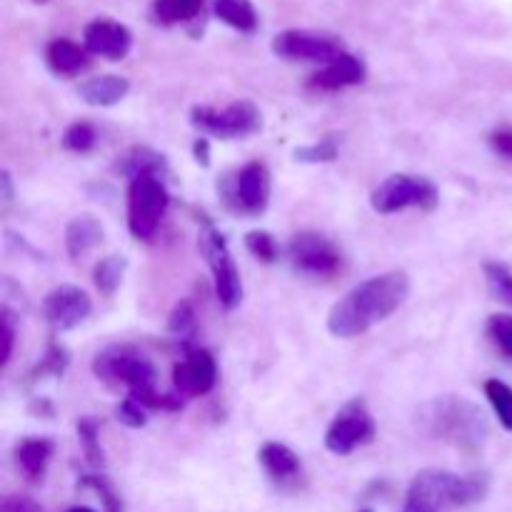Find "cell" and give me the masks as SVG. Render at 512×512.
<instances>
[{
  "instance_id": "cell-8",
  "label": "cell",
  "mask_w": 512,
  "mask_h": 512,
  "mask_svg": "<svg viewBox=\"0 0 512 512\" xmlns=\"http://www.w3.org/2000/svg\"><path fill=\"white\" fill-rule=\"evenodd\" d=\"M200 250H203L210 273H213L215 295H218L220 305L225 310H235L243 300V280H240V270L230 255L228 240L218 228L205 225L203 233H200Z\"/></svg>"
},
{
  "instance_id": "cell-26",
  "label": "cell",
  "mask_w": 512,
  "mask_h": 512,
  "mask_svg": "<svg viewBox=\"0 0 512 512\" xmlns=\"http://www.w3.org/2000/svg\"><path fill=\"white\" fill-rule=\"evenodd\" d=\"M485 398L493 405L495 415H498L500 425L508 433H512V388L503 380H488L485 383Z\"/></svg>"
},
{
  "instance_id": "cell-19",
  "label": "cell",
  "mask_w": 512,
  "mask_h": 512,
  "mask_svg": "<svg viewBox=\"0 0 512 512\" xmlns=\"http://www.w3.org/2000/svg\"><path fill=\"white\" fill-rule=\"evenodd\" d=\"M100 243H103V225L93 215H75L65 225V250H68V255L73 260L88 255Z\"/></svg>"
},
{
  "instance_id": "cell-4",
  "label": "cell",
  "mask_w": 512,
  "mask_h": 512,
  "mask_svg": "<svg viewBox=\"0 0 512 512\" xmlns=\"http://www.w3.org/2000/svg\"><path fill=\"white\" fill-rule=\"evenodd\" d=\"M95 378L105 385H125L130 390V398L138 400L143 408L153 410H178L183 408V400L170 398V395L155 393V365L145 358L133 345H108L93 358Z\"/></svg>"
},
{
  "instance_id": "cell-32",
  "label": "cell",
  "mask_w": 512,
  "mask_h": 512,
  "mask_svg": "<svg viewBox=\"0 0 512 512\" xmlns=\"http://www.w3.org/2000/svg\"><path fill=\"white\" fill-rule=\"evenodd\" d=\"M485 280L490 293L512 305V270L505 263H485Z\"/></svg>"
},
{
  "instance_id": "cell-13",
  "label": "cell",
  "mask_w": 512,
  "mask_h": 512,
  "mask_svg": "<svg viewBox=\"0 0 512 512\" xmlns=\"http://www.w3.org/2000/svg\"><path fill=\"white\" fill-rule=\"evenodd\" d=\"M93 313L88 293L75 285H58L43 298V315L53 330H73Z\"/></svg>"
},
{
  "instance_id": "cell-15",
  "label": "cell",
  "mask_w": 512,
  "mask_h": 512,
  "mask_svg": "<svg viewBox=\"0 0 512 512\" xmlns=\"http://www.w3.org/2000/svg\"><path fill=\"white\" fill-rule=\"evenodd\" d=\"M85 50L105 60H123L133 48V35L115 20H93L83 33Z\"/></svg>"
},
{
  "instance_id": "cell-40",
  "label": "cell",
  "mask_w": 512,
  "mask_h": 512,
  "mask_svg": "<svg viewBox=\"0 0 512 512\" xmlns=\"http://www.w3.org/2000/svg\"><path fill=\"white\" fill-rule=\"evenodd\" d=\"M193 155H195V160L203 165V168H208V165H210V143H208V138H195Z\"/></svg>"
},
{
  "instance_id": "cell-21",
  "label": "cell",
  "mask_w": 512,
  "mask_h": 512,
  "mask_svg": "<svg viewBox=\"0 0 512 512\" xmlns=\"http://www.w3.org/2000/svg\"><path fill=\"white\" fill-rule=\"evenodd\" d=\"M45 60H48L50 70L58 75H78L80 70L88 68V50L80 48L73 40H53L48 45V53H45Z\"/></svg>"
},
{
  "instance_id": "cell-1",
  "label": "cell",
  "mask_w": 512,
  "mask_h": 512,
  "mask_svg": "<svg viewBox=\"0 0 512 512\" xmlns=\"http://www.w3.org/2000/svg\"><path fill=\"white\" fill-rule=\"evenodd\" d=\"M410 295V278L405 270L375 275L345 293L328 313V330L335 338H355L373 325L388 320Z\"/></svg>"
},
{
  "instance_id": "cell-24",
  "label": "cell",
  "mask_w": 512,
  "mask_h": 512,
  "mask_svg": "<svg viewBox=\"0 0 512 512\" xmlns=\"http://www.w3.org/2000/svg\"><path fill=\"white\" fill-rule=\"evenodd\" d=\"M125 268H128V260H125L123 255H108V258H103L93 270L95 288H98L105 298L115 295V290L123 283Z\"/></svg>"
},
{
  "instance_id": "cell-44",
  "label": "cell",
  "mask_w": 512,
  "mask_h": 512,
  "mask_svg": "<svg viewBox=\"0 0 512 512\" xmlns=\"http://www.w3.org/2000/svg\"><path fill=\"white\" fill-rule=\"evenodd\" d=\"M360 512H373V510H360Z\"/></svg>"
},
{
  "instance_id": "cell-22",
  "label": "cell",
  "mask_w": 512,
  "mask_h": 512,
  "mask_svg": "<svg viewBox=\"0 0 512 512\" xmlns=\"http://www.w3.org/2000/svg\"><path fill=\"white\" fill-rule=\"evenodd\" d=\"M120 173L128 175L130 180L138 178V175H160L163 178L165 173H168V163H165V158L160 153H155V150L150 148H140V145H135V148H130L128 153L120 158L118 163Z\"/></svg>"
},
{
  "instance_id": "cell-5",
  "label": "cell",
  "mask_w": 512,
  "mask_h": 512,
  "mask_svg": "<svg viewBox=\"0 0 512 512\" xmlns=\"http://www.w3.org/2000/svg\"><path fill=\"white\" fill-rule=\"evenodd\" d=\"M438 203L440 190L435 188L433 180L410 173L388 175L370 193V208L380 215H395L408 208H420L425 213H430V210L438 208Z\"/></svg>"
},
{
  "instance_id": "cell-3",
  "label": "cell",
  "mask_w": 512,
  "mask_h": 512,
  "mask_svg": "<svg viewBox=\"0 0 512 512\" xmlns=\"http://www.w3.org/2000/svg\"><path fill=\"white\" fill-rule=\"evenodd\" d=\"M490 478L485 473L458 475L450 470H420L410 483L400 512H455L485 500Z\"/></svg>"
},
{
  "instance_id": "cell-43",
  "label": "cell",
  "mask_w": 512,
  "mask_h": 512,
  "mask_svg": "<svg viewBox=\"0 0 512 512\" xmlns=\"http://www.w3.org/2000/svg\"><path fill=\"white\" fill-rule=\"evenodd\" d=\"M35 3H48V0H35Z\"/></svg>"
},
{
  "instance_id": "cell-18",
  "label": "cell",
  "mask_w": 512,
  "mask_h": 512,
  "mask_svg": "<svg viewBox=\"0 0 512 512\" xmlns=\"http://www.w3.org/2000/svg\"><path fill=\"white\" fill-rule=\"evenodd\" d=\"M53 453H55L53 440L25 438L15 445V465H18V470L30 480V483H38V480H43Z\"/></svg>"
},
{
  "instance_id": "cell-36",
  "label": "cell",
  "mask_w": 512,
  "mask_h": 512,
  "mask_svg": "<svg viewBox=\"0 0 512 512\" xmlns=\"http://www.w3.org/2000/svg\"><path fill=\"white\" fill-rule=\"evenodd\" d=\"M115 418H118V423L128 425V428H143V425L148 423L145 408L138 403V400L130 398V395L123 400V403L115 405Z\"/></svg>"
},
{
  "instance_id": "cell-33",
  "label": "cell",
  "mask_w": 512,
  "mask_h": 512,
  "mask_svg": "<svg viewBox=\"0 0 512 512\" xmlns=\"http://www.w3.org/2000/svg\"><path fill=\"white\" fill-rule=\"evenodd\" d=\"M245 248H248V253L253 255V258H258L260 263H275L280 255L278 243H275V238L268 230H250V233L245 235Z\"/></svg>"
},
{
  "instance_id": "cell-17",
  "label": "cell",
  "mask_w": 512,
  "mask_h": 512,
  "mask_svg": "<svg viewBox=\"0 0 512 512\" xmlns=\"http://www.w3.org/2000/svg\"><path fill=\"white\" fill-rule=\"evenodd\" d=\"M260 465L265 473L275 480L278 485H290L300 478V458L295 455L293 448L278 440H268L258 453Z\"/></svg>"
},
{
  "instance_id": "cell-39",
  "label": "cell",
  "mask_w": 512,
  "mask_h": 512,
  "mask_svg": "<svg viewBox=\"0 0 512 512\" xmlns=\"http://www.w3.org/2000/svg\"><path fill=\"white\" fill-rule=\"evenodd\" d=\"M490 145L498 155L512 160V128H500L490 135Z\"/></svg>"
},
{
  "instance_id": "cell-38",
  "label": "cell",
  "mask_w": 512,
  "mask_h": 512,
  "mask_svg": "<svg viewBox=\"0 0 512 512\" xmlns=\"http://www.w3.org/2000/svg\"><path fill=\"white\" fill-rule=\"evenodd\" d=\"M0 338H3V353H0V360H3V365H8L10 355H13V343H15L13 318H10L8 310H3V328H0Z\"/></svg>"
},
{
  "instance_id": "cell-42",
  "label": "cell",
  "mask_w": 512,
  "mask_h": 512,
  "mask_svg": "<svg viewBox=\"0 0 512 512\" xmlns=\"http://www.w3.org/2000/svg\"><path fill=\"white\" fill-rule=\"evenodd\" d=\"M68 512H95L93 508H85V505H78V508H70Z\"/></svg>"
},
{
  "instance_id": "cell-9",
  "label": "cell",
  "mask_w": 512,
  "mask_h": 512,
  "mask_svg": "<svg viewBox=\"0 0 512 512\" xmlns=\"http://www.w3.org/2000/svg\"><path fill=\"white\" fill-rule=\"evenodd\" d=\"M270 190H273V180L263 160H250L223 180L225 203L243 215L265 213L270 203Z\"/></svg>"
},
{
  "instance_id": "cell-25",
  "label": "cell",
  "mask_w": 512,
  "mask_h": 512,
  "mask_svg": "<svg viewBox=\"0 0 512 512\" xmlns=\"http://www.w3.org/2000/svg\"><path fill=\"white\" fill-rule=\"evenodd\" d=\"M203 8V0H155V18L160 23H183L195 18Z\"/></svg>"
},
{
  "instance_id": "cell-12",
  "label": "cell",
  "mask_w": 512,
  "mask_h": 512,
  "mask_svg": "<svg viewBox=\"0 0 512 512\" xmlns=\"http://www.w3.org/2000/svg\"><path fill=\"white\" fill-rule=\"evenodd\" d=\"M275 55L285 60H310V63H325L345 53L343 45L333 35L315 33V30H283L273 40Z\"/></svg>"
},
{
  "instance_id": "cell-14",
  "label": "cell",
  "mask_w": 512,
  "mask_h": 512,
  "mask_svg": "<svg viewBox=\"0 0 512 512\" xmlns=\"http://www.w3.org/2000/svg\"><path fill=\"white\" fill-rule=\"evenodd\" d=\"M218 383V365L208 350H193L173 368V385L183 398L208 395Z\"/></svg>"
},
{
  "instance_id": "cell-37",
  "label": "cell",
  "mask_w": 512,
  "mask_h": 512,
  "mask_svg": "<svg viewBox=\"0 0 512 512\" xmlns=\"http://www.w3.org/2000/svg\"><path fill=\"white\" fill-rule=\"evenodd\" d=\"M0 512H43V508L28 495H8L0 503Z\"/></svg>"
},
{
  "instance_id": "cell-6",
  "label": "cell",
  "mask_w": 512,
  "mask_h": 512,
  "mask_svg": "<svg viewBox=\"0 0 512 512\" xmlns=\"http://www.w3.org/2000/svg\"><path fill=\"white\" fill-rule=\"evenodd\" d=\"M170 195L160 175H138L128 188V228L138 240H150L168 213Z\"/></svg>"
},
{
  "instance_id": "cell-41",
  "label": "cell",
  "mask_w": 512,
  "mask_h": 512,
  "mask_svg": "<svg viewBox=\"0 0 512 512\" xmlns=\"http://www.w3.org/2000/svg\"><path fill=\"white\" fill-rule=\"evenodd\" d=\"M0 185H3V203L10 205V200H13V183H10L8 170H3V175H0Z\"/></svg>"
},
{
  "instance_id": "cell-28",
  "label": "cell",
  "mask_w": 512,
  "mask_h": 512,
  "mask_svg": "<svg viewBox=\"0 0 512 512\" xmlns=\"http://www.w3.org/2000/svg\"><path fill=\"white\" fill-rule=\"evenodd\" d=\"M95 143H98V133H95L93 125L85 123V120H75V123H70L68 128H65L63 148L70 150V153L85 155L95 148Z\"/></svg>"
},
{
  "instance_id": "cell-34",
  "label": "cell",
  "mask_w": 512,
  "mask_h": 512,
  "mask_svg": "<svg viewBox=\"0 0 512 512\" xmlns=\"http://www.w3.org/2000/svg\"><path fill=\"white\" fill-rule=\"evenodd\" d=\"M485 330H488V338L498 345L500 353L512 358V315H505V313L490 315Z\"/></svg>"
},
{
  "instance_id": "cell-16",
  "label": "cell",
  "mask_w": 512,
  "mask_h": 512,
  "mask_svg": "<svg viewBox=\"0 0 512 512\" xmlns=\"http://www.w3.org/2000/svg\"><path fill=\"white\" fill-rule=\"evenodd\" d=\"M365 80V63L353 53H340L338 58L330 60L323 70L313 75L310 85L323 93H335V90L350 88Z\"/></svg>"
},
{
  "instance_id": "cell-35",
  "label": "cell",
  "mask_w": 512,
  "mask_h": 512,
  "mask_svg": "<svg viewBox=\"0 0 512 512\" xmlns=\"http://www.w3.org/2000/svg\"><path fill=\"white\" fill-rule=\"evenodd\" d=\"M170 333L178 335V338H188V335L195 333V310L188 300L175 305L173 315H170V323H168Z\"/></svg>"
},
{
  "instance_id": "cell-11",
  "label": "cell",
  "mask_w": 512,
  "mask_h": 512,
  "mask_svg": "<svg viewBox=\"0 0 512 512\" xmlns=\"http://www.w3.org/2000/svg\"><path fill=\"white\" fill-rule=\"evenodd\" d=\"M288 258L298 273L320 280L333 278L340 265H343V255L335 248L333 240L313 233V230H303V233L293 235L288 245Z\"/></svg>"
},
{
  "instance_id": "cell-10",
  "label": "cell",
  "mask_w": 512,
  "mask_h": 512,
  "mask_svg": "<svg viewBox=\"0 0 512 512\" xmlns=\"http://www.w3.org/2000/svg\"><path fill=\"white\" fill-rule=\"evenodd\" d=\"M375 438V420L370 415L365 400L355 398L345 403L343 408L335 413L333 423L325 430V448L333 455H350L363 445L373 443Z\"/></svg>"
},
{
  "instance_id": "cell-29",
  "label": "cell",
  "mask_w": 512,
  "mask_h": 512,
  "mask_svg": "<svg viewBox=\"0 0 512 512\" xmlns=\"http://www.w3.org/2000/svg\"><path fill=\"white\" fill-rule=\"evenodd\" d=\"M80 488H88L93 490L95 495H98L100 500H103V510L105 512H123V498H120V493L115 490V485L110 483L105 475H83L80 478Z\"/></svg>"
},
{
  "instance_id": "cell-27",
  "label": "cell",
  "mask_w": 512,
  "mask_h": 512,
  "mask_svg": "<svg viewBox=\"0 0 512 512\" xmlns=\"http://www.w3.org/2000/svg\"><path fill=\"white\" fill-rule=\"evenodd\" d=\"M68 363V350L58 343H50L48 353L43 355V360H40L33 368V373H30V383H38V380L48 378V375L50 378H60V375L65 373V368H68Z\"/></svg>"
},
{
  "instance_id": "cell-7",
  "label": "cell",
  "mask_w": 512,
  "mask_h": 512,
  "mask_svg": "<svg viewBox=\"0 0 512 512\" xmlns=\"http://www.w3.org/2000/svg\"><path fill=\"white\" fill-rule=\"evenodd\" d=\"M190 123L205 135L235 140L258 133L260 125H263V115L253 100H235L220 110L210 108V105H195L190 110Z\"/></svg>"
},
{
  "instance_id": "cell-20",
  "label": "cell",
  "mask_w": 512,
  "mask_h": 512,
  "mask_svg": "<svg viewBox=\"0 0 512 512\" xmlns=\"http://www.w3.org/2000/svg\"><path fill=\"white\" fill-rule=\"evenodd\" d=\"M128 90L130 83L123 75H98V78L85 80L78 93L93 108H110V105H118L128 95Z\"/></svg>"
},
{
  "instance_id": "cell-31",
  "label": "cell",
  "mask_w": 512,
  "mask_h": 512,
  "mask_svg": "<svg viewBox=\"0 0 512 512\" xmlns=\"http://www.w3.org/2000/svg\"><path fill=\"white\" fill-rule=\"evenodd\" d=\"M98 435H100L98 420H93V418L80 420V423H78L80 445H83V453H85V458H88V463L95 465V468H100V465L105 463L103 448H100Z\"/></svg>"
},
{
  "instance_id": "cell-23",
  "label": "cell",
  "mask_w": 512,
  "mask_h": 512,
  "mask_svg": "<svg viewBox=\"0 0 512 512\" xmlns=\"http://www.w3.org/2000/svg\"><path fill=\"white\" fill-rule=\"evenodd\" d=\"M215 15L243 33H253L258 28V13L250 0H215Z\"/></svg>"
},
{
  "instance_id": "cell-30",
  "label": "cell",
  "mask_w": 512,
  "mask_h": 512,
  "mask_svg": "<svg viewBox=\"0 0 512 512\" xmlns=\"http://www.w3.org/2000/svg\"><path fill=\"white\" fill-rule=\"evenodd\" d=\"M340 153V143L335 135H328V138H320L318 143L305 145V148L295 150V160L298 163H333Z\"/></svg>"
},
{
  "instance_id": "cell-2",
  "label": "cell",
  "mask_w": 512,
  "mask_h": 512,
  "mask_svg": "<svg viewBox=\"0 0 512 512\" xmlns=\"http://www.w3.org/2000/svg\"><path fill=\"white\" fill-rule=\"evenodd\" d=\"M415 425L428 438L453 445L463 453L483 450L490 435L488 418L483 410L463 395H438V398L423 403L415 415Z\"/></svg>"
}]
</instances>
